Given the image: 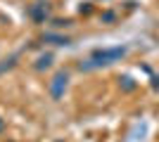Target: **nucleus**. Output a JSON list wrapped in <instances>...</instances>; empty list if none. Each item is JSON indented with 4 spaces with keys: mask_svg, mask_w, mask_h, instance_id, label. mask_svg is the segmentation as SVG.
Masks as SVG:
<instances>
[{
    "mask_svg": "<svg viewBox=\"0 0 159 142\" xmlns=\"http://www.w3.org/2000/svg\"><path fill=\"white\" fill-rule=\"evenodd\" d=\"M66 85H69V71H57V74L52 76V81L48 83V93H50V97H52L55 102H60L62 97H64L66 93Z\"/></svg>",
    "mask_w": 159,
    "mask_h": 142,
    "instance_id": "nucleus-2",
    "label": "nucleus"
},
{
    "mask_svg": "<svg viewBox=\"0 0 159 142\" xmlns=\"http://www.w3.org/2000/svg\"><path fill=\"white\" fill-rule=\"evenodd\" d=\"M52 67V52H45V54H40L38 59H36V64H33V69L36 71H45V69Z\"/></svg>",
    "mask_w": 159,
    "mask_h": 142,
    "instance_id": "nucleus-4",
    "label": "nucleus"
},
{
    "mask_svg": "<svg viewBox=\"0 0 159 142\" xmlns=\"http://www.w3.org/2000/svg\"><path fill=\"white\" fill-rule=\"evenodd\" d=\"M119 88L124 90V93H131V90H135V81H133L131 76H121L119 78Z\"/></svg>",
    "mask_w": 159,
    "mask_h": 142,
    "instance_id": "nucleus-6",
    "label": "nucleus"
},
{
    "mask_svg": "<svg viewBox=\"0 0 159 142\" xmlns=\"http://www.w3.org/2000/svg\"><path fill=\"white\" fill-rule=\"evenodd\" d=\"M79 12L81 14H88V12H90V2H83V5L79 7Z\"/></svg>",
    "mask_w": 159,
    "mask_h": 142,
    "instance_id": "nucleus-10",
    "label": "nucleus"
},
{
    "mask_svg": "<svg viewBox=\"0 0 159 142\" xmlns=\"http://www.w3.org/2000/svg\"><path fill=\"white\" fill-rule=\"evenodd\" d=\"M43 43H50V45H69V38L66 36H60V33H45L43 36Z\"/></svg>",
    "mask_w": 159,
    "mask_h": 142,
    "instance_id": "nucleus-5",
    "label": "nucleus"
},
{
    "mask_svg": "<svg viewBox=\"0 0 159 142\" xmlns=\"http://www.w3.org/2000/svg\"><path fill=\"white\" fill-rule=\"evenodd\" d=\"M128 52L126 45H119V47H105V50H95L86 62H81L79 69L81 71H93V69H100V67H109L114 62H119L124 54Z\"/></svg>",
    "mask_w": 159,
    "mask_h": 142,
    "instance_id": "nucleus-1",
    "label": "nucleus"
},
{
    "mask_svg": "<svg viewBox=\"0 0 159 142\" xmlns=\"http://www.w3.org/2000/svg\"><path fill=\"white\" fill-rule=\"evenodd\" d=\"M55 28H64V26H71V19H55L52 21Z\"/></svg>",
    "mask_w": 159,
    "mask_h": 142,
    "instance_id": "nucleus-9",
    "label": "nucleus"
},
{
    "mask_svg": "<svg viewBox=\"0 0 159 142\" xmlns=\"http://www.w3.org/2000/svg\"><path fill=\"white\" fill-rule=\"evenodd\" d=\"M26 14L36 24H45V21H50V2L48 0H36L33 5H29Z\"/></svg>",
    "mask_w": 159,
    "mask_h": 142,
    "instance_id": "nucleus-3",
    "label": "nucleus"
},
{
    "mask_svg": "<svg viewBox=\"0 0 159 142\" xmlns=\"http://www.w3.org/2000/svg\"><path fill=\"white\" fill-rule=\"evenodd\" d=\"M100 21H102V24H114V21H116V12H112V10L102 12L100 14Z\"/></svg>",
    "mask_w": 159,
    "mask_h": 142,
    "instance_id": "nucleus-7",
    "label": "nucleus"
},
{
    "mask_svg": "<svg viewBox=\"0 0 159 142\" xmlns=\"http://www.w3.org/2000/svg\"><path fill=\"white\" fill-rule=\"evenodd\" d=\"M55 142H62V140H55Z\"/></svg>",
    "mask_w": 159,
    "mask_h": 142,
    "instance_id": "nucleus-13",
    "label": "nucleus"
},
{
    "mask_svg": "<svg viewBox=\"0 0 159 142\" xmlns=\"http://www.w3.org/2000/svg\"><path fill=\"white\" fill-rule=\"evenodd\" d=\"M7 142H14V140H7Z\"/></svg>",
    "mask_w": 159,
    "mask_h": 142,
    "instance_id": "nucleus-12",
    "label": "nucleus"
},
{
    "mask_svg": "<svg viewBox=\"0 0 159 142\" xmlns=\"http://www.w3.org/2000/svg\"><path fill=\"white\" fill-rule=\"evenodd\" d=\"M2 133H5V121L0 118V135H2Z\"/></svg>",
    "mask_w": 159,
    "mask_h": 142,
    "instance_id": "nucleus-11",
    "label": "nucleus"
},
{
    "mask_svg": "<svg viewBox=\"0 0 159 142\" xmlns=\"http://www.w3.org/2000/svg\"><path fill=\"white\" fill-rule=\"evenodd\" d=\"M14 67H17V54H14V57H10L7 62H2V64H0V74H5V71H10V69H14Z\"/></svg>",
    "mask_w": 159,
    "mask_h": 142,
    "instance_id": "nucleus-8",
    "label": "nucleus"
}]
</instances>
